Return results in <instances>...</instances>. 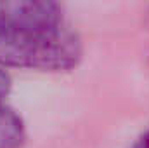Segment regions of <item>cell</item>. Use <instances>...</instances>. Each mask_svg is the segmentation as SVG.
Listing matches in <instances>:
<instances>
[{
	"mask_svg": "<svg viewBox=\"0 0 149 148\" xmlns=\"http://www.w3.org/2000/svg\"><path fill=\"white\" fill-rule=\"evenodd\" d=\"M81 56V40L66 25L0 33V66L63 72L74 68Z\"/></svg>",
	"mask_w": 149,
	"mask_h": 148,
	"instance_id": "6da1fadb",
	"label": "cell"
},
{
	"mask_svg": "<svg viewBox=\"0 0 149 148\" xmlns=\"http://www.w3.org/2000/svg\"><path fill=\"white\" fill-rule=\"evenodd\" d=\"M64 25L59 0H0V33Z\"/></svg>",
	"mask_w": 149,
	"mask_h": 148,
	"instance_id": "7a4b0ae2",
	"label": "cell"
},
{
	"mask_svg": "<svg viewBox=\"0 0 149 148\" xmlns=\"http://www.w3.org/2000/svg\"><path fill=\"white\" fill-rule=\"evenodd\" d=\"M24 124L14 110L0 105V148H21L24 141Z\"/></svg>",
	"mask_w": 149,
	"mask_h": 148,
	"instance_id": "3957f363",
	"label": "cell"
},
{
	"mask_svg": "<svg viewBox=\"0 0 149 148\" xmlns=\"http://www.w3.org/2000/svg\"><path fill=\"white\" fill-rule=\"evenodd\" d=\"M9 91H10V78H9V75L0 68V99L5 98L9 94Z\"/></svg>",
	"mask_w": 149,
	"mask_h": 148,
	"instance_id": "277c9868",
	"label": "cell"
},
{
	"mask_svg": "<svg viewBox=\"0 0 149 148\" xmlns=\"http://www.w3.org/2000/svg\"><path fill=\"white\" fill-rule=\"evenodd\" d=\"M132 148H149V132H146Z\"/></svg>",
	"mask_w": 149,
	"mask_h": 148,
	"instance_id": "5b68a950",
	"label": "cell"
}]
</instances>
